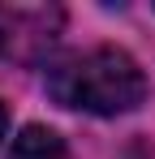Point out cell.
Wrapping results in <instances>:
<instances>
[{
    "label": "cell",
    "instance_id": "1",
    "mask_svg": "<svg viewBox=\"0 0 155 159\" xmlns=\"http://www.w3.org/2000/svg\"><path fill=\"white\" fill-rule=\"evenodd\" d=\"M48 95L60 107L121 116L147 103L151 82L125 48L103 43V48H86V52L60 56L56 65H48Z\"/></svg>",
    "mask_w": 155,
    "mask_h": 159
},
{
    "label": "cell",
    "instance_id": "2",
    "mask_svg": "<svg viewBox=\"0 0 155 159\" xmlns=\"http://www.w3.org/2000/svg\"><path fill=\"white\" fill-rule=\"evenodd\" d=\"M65 30L60 4H17L0 0V60L9 65H39L48 60Z\"/></svg>",
    "mask_w": 155,
    "mask_h": 159
},
{
    "label": "cell",
    "instance_id": "3",
    "mask_svg": "<svg viewBox=\"0 0 155 159\" xmlns=\"http://www.w3.org/2000/svg\"><path fill=\"white\" fill-rule=\"evenodd\" d=\"M9 159H73V155H69L65 138L52 133L48 125H26V129L13 138Z\"/></svg>",
    "mask_w": 155,
    "mask_h": 159
},
{
    "label": "cell",
    "instance_id": "4",
    "mask_svg": "<svg viewBox=\"0 0 155 159\" xmlns=\"http://www.w3.org/2000/svg\"><path fill=\"white\" fill-rule=\"evenodd\" d=\"M4 129H9V116H4V103H0V138H4Z\"/></svg>",
    "mask_w": 155,
    "mask_h": 159
}]
</instances>
